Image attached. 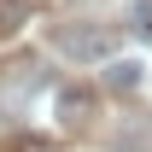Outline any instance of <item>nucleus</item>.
Segmentation results:
<instances>
[{
	"label": "nucleus",
	"instance_id": "nucleus-1",
	"mask_svg": "<svg viewBox=\"0 0 152 152\" xmlns=\"http://www.w3.org/2000/svg\"><path fill=\"white\" fill-rule=\"evenodd\" d=\"M53 47L70 58H105L111 53V35L99 29V23H58L53 29Z\"/></svg>",
	"mask_w": 152,
	"mask_h": 152
},
{
	"label": "nucleus",
	"instance_id": "nucleus-2",
	"mask_svg": "<svg viewBox=\"0 0 152 152\" xmlns=\"http://www.w3.org/2000/svg\"><path fill=\"white\" fill-rule=\"evenodd\" d=\"M88 111H94V94L88 88H64L58 94V117L64 123H88Z\"/></svg>",
	"mask_w": 152,
	"mask_h": 152
},
{
	"label": "nucleus",
	"instance_id": "nucleus-3",
	"mask_svg": "<svg viewBox=\"0 0 152 152\" xmlns=\"http://www.w3.org/2000/svg\"><path fill=\"white\" fill-rule=\"evenodd\" d=\"M105 82H111V88H140V64H134V58H111V64H105Z\"/></svg>",
	"mask_w": 152,
	"mask_h": 152
},
{
	"label": "nucleus",
	"instance_id": "nucleus-4",
	"mask_svg": "<svg viewBox=\"0 0 152 152\" xmlns=\"http://www.w3.org/2000/svg\"><path fill=\"white\" fill-rule=\"evenodd\" d=\"M129 35L134 41H152V0H134L129 6Z\"/></svg>",
	"mask_w": 152,
	"mask_h": 152
},
{
	"label": "nucleus",
	"instance_id": "nucleus-5",
	"mask_svg": "<svg viewBox=\"0 0 152 152\" xmlns=\"http://www.w3.org/2000/svg\"><path fill=\"white\" fill-rule=\"evenodd\" d=\"M23 29V0H0V35H18Z\"/></svg>",
	"mask_w": 152,
	"mask_h": 152
}]
</instances>
